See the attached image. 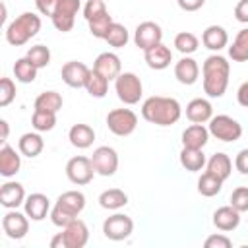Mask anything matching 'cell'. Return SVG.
Listing matches in <instances>:
<instances>
[{
	"label": "cell",
	"mask_w": 248,
	"mask_h": 248,
	"mask_svg": "<svg viewBox=\"0 0 248 248\" xmlns=\"http://www.w3.org/2000/svg\"><path fill=\"white\" fill-rule=\"evenodd\" d=\"M134 43L138 48L147 50L159 43H163V29L155 21H141L134 31Z\"/></svg>",
	"instance_id": "4fadbf2b"
},
{
	"label": "cell",
	"mask_w": 248,
	"mask_h": 248,
	"mask_svg": "<svg viewBox=\"0 0 248 248\" xmlns=\"http://www.w3.org/2000/svg\"><path fill=\"white\" fill-rule=\"evenodd\" d=\"M25 56H27L39 70H41V68H46V66L50 64V50H48V46H45V45H35V46H31Z\"/></svg>",
	"instance_id": "ab89813d"
},
{
	"label": "cell",
	"mask_w": 248,
	"mask_h": 248,
	"mask_svg": "<svg viewBox=\"0 0 248 248\" xmlns=\"http://www.w3.org/2000/svg\"><path fill=\"white\" fill-rule=\"evenodd\" d=\"M213 225L223 232L234 231L240 225V211H236L232 205L217 207L213 213Z\"/></svg>",
	"instance_id": "603a6c76"
},
{
	"label": "cell",
	"mask_w": 248,
	"mask_h": 248,
	"mask_svg": "<svg viewBox=\"0 0 248 248\" xmlns=\"http://www.w3.org/2000/svg\"><path fill=\"white\" fill-rule=\"evenodd\" d=\"M205 167H207V170L209 172H213L215 176H219L221 180H227L229 176H231V172H232V161H231V157L227 155V153H213L209 159H207V163H205Z\"/></svg>",
	"instance_id": "83f0119b"
},
{
	"label": "cell",
	"mask_w": 248,
	"mask_h": 248,
	"mask_svg": "<svg viewBox=\"0 0 248 248\" xmlns=\"http://www.w3.org/2000/svg\"><path fill=\"white\" fill-rule=\"evenodd\" d=\"M50 248H66V240H64V232H56L50 240Z\"/></svg>",
	"instance_id": "f907efd6"
},
{
	"label": "cell",
	"mask_w": 248,
	"mask_h": 248,
	"mask_svg": "<svg viewBox=\"0 0 248 248\" xmlns=\"http://www.w3.org/2000/svg\"><path fill=\"white\" fill-rule=\"evenodd\" d=\"M174 46H176V50L182 52L184 56H190V54H194V52L198 50L200 41H198V37H196L194 33H190V31H180V33L174 37Z\"/></svg>",
	"instance_id": "8d00e7d4"
},
{
	"label": "cell",
	"mask_w": 248,
	"mask_h": 248,
	"mask_svg": "<svg viewBox=\"0 0 248 248\" xmlns=\"http://www.w3.org/2000/svg\"><path fill=\"white\" fill-rule=\"evenodd\" d=\"M231 205L236 211H240V213L248 211V186H238V188L232 190V194H231Z\"/></svg>",
	"instance_id": "60d3db41"
},
{
	"label": "cell",
	"mask_w": 248,
	"mask_h": 248,
	"mask_svg": "<svg viewBox=\"0 0 248 248\" xmlns=\"http://www.w3.org/2000/svg\"><path fill=\"white\" fill-rule=\"evenodd\" d=\"M105 12H108L107 6H105V0H87L85 6H83V17H85V21H89V19H93V17L105 14Z\"/></svg>",
	"instance_id": "7bdbcfd3"
},
{
	"label": "cell",
	"mask_w": 248,
	"mask_h": 248,
	"mask_svg": "<svg viewBox=\"0 0 248 248\" xmlns=\"http://www.w3.org/2000/svg\"><path fill=\"white\" fill-rule=\"evenodd\" d=\"M143 58H145V64H147L151 70H165V68H169L170 62H172V50H170L167 45L159 43V45H155V46L143 50Z\"/></svg>",
	"instance_id": "ac0fdd59"
},
{
	"label": "cell",
	"mask_w": 248,
	"mask_h": 248,
	"mask_svg": "<svg viewBox=\"0 0 248 248\" xmlns=\"http://www.w3.org/2000/svg\"><path fill=\"white\" fill-rule=\"evenodd\" d=\"M176 2H178V8L184 12H196L205 4V0H176Z\"/></svg>",
	"instance_id": "c3c4849f"
},
{
	"label": "cell",
	"mask_w": 248,
	"mask_h": 248,
	"mask_svg": "<svg viewBox=\"0 0 248 248\" xmlns=\"http://www.w3.org/2000/svg\"><path fill=\"white\" fill-rule=\"evenodd\" d=\"M93 70L99 72L101 76H105L110 81V79H116L122 74V64H120L118 54H114V52H101L95 58V62H93Z\"/></svg>",
	"instance_id": "e0dca14e"
},
{
	"label": "cell",
	"mask_w": 248,
	"mask_h": 248,
	"mask_svg": "<svg viewBox=\"0 0 248 248\" xmlns=\"http://www.w3.org/2000/svg\"><path fill=\"white\" fill-rule=\"evenodd\" d=\"M202 43H203L205 48H209L213 52H219L221 48H225L229 45V33L221 25H209L202 33Z\"/></svg>",
	"instance_id": "cb8c5ba5"
},
{
	"label": "cell",
	"mask_w": 248,
	"mask_h": 248,
	"mask_svg": "<svg viewBox=\"0 0 248 248\" xmlns=\"http://www.w3.org/2000/svg\"><path fill=\"white\" fill-rule=\"evenodd\" d=\"M229 58L232 62H246L248 60V27L240 29L229 46Z\"/></svg>",
	"instance_id": "4dcf8cb0"
},
{
	"label": "cell",
	"mask_w": 248,
	"mask_h": 248,
	"mask_svg": "<svg viewBox=\"0 0 248 248\" xmlns=\"http://www.w3.org/2000/svg\"><path fill=\"white\" fill-rule=\"evenodd\" d=\"M229 76H231V64L225 56H221L217 52L207 56L202 66L203 93L211 99L223 97L229 87Z\"/></svg>",
	"instance_id": "6da1fadb"
},
{
	"label": "cell",
	"mask_w": 248,
	"mask_h": 248,
	"mask_svg": "<svg viewBox=\"0 0 248 248\" xmlns=\"http://www.w3.org/2000/svg\"><path fill=\"white\" fill-rule=\"evenodd\" d=\"M37 66L27 58H17L16 64H14V78L19 81V83H33L35 78H37Z\"/></svg>",
	"instance_id": "1f68e13d"
},
{
	"label": "cell",
	"mask_w": 248,
	"mask_h": 248,
	"mask_svg": "<svg viewBox=\"0 0 248 248\" xmlns=\"http://www.w3.org/2000/svg\"><path fill=\"white\" fill-rule=\"evenodd\" d=\"M56 4H58V0H35L37 12L41 16H48V17H52V14L56 10Z\"/></svg>",
	"instance_id": "bcb514c9"
},
{
	"label": "cell",
	"mask_w": 248,
	"mask_h": 248,
	"mask_svg": "<svg viewBox=\"0 0 248 248\" xmlns=\"http://www.w3.org/2000/svg\"><path fill=\"white\" fill-rule=\"evenodd\" d=\"M85 89H87V93H89L91 97L103 99V97L107 95V91H108V79H107L105 76H101L99 72L91 70V74H89V78H87V83H85Z\"/></svg>",
	"instance_id": "e575fe53"
},
{
	"label": "cell",
	"mask_w": 248,
	"mask_h": 248,
	"mask_svg": "<svg viewBox=\"0 0 248 248\" xmlns=\"http://www.w3.org/2000/svg\"><path fill=\"white\" fill-rule=\"evenodd\" d=\"M23 209L31 221H43L46 217V213H50V200H48V196H45L41 192L29 194L23 202Z\"/></svg>",
	"instance_id": "9a60e30c"
},
{
	"label": "cell",
	"mask_w": 248,
	"mask_h": 248,
	"mask_svg": "<svg viewBox=\"0 0 248 248\" xmlns=\"http://www.w3.org/2000/svg\"><path fill=\"white\" fill-rule=\"evenodd\" d=\"M141 116L155 126H172L182 116V107L174 97L153 95L141 105Z\"/></svg>",
	"instance_id": "7a4b0ae2"
},
{
	"label": "cell",
	"mask_w": 248,
	"mask_h": 248,
	"mask_svg": "<svg viewBox=\"0 0 248 248\" xmlns=\"http://www.w3.org/2000/svg\"><path fill=\"white\" fill-rule=\"evenodd\" d=\"M89 74H91V70H89L83 62H78V60H70V62H66V64L62 66V70H60L62 81H64L68 87H74V89L85 87Z\"/></svg>",
	"instance_id": "5bb4252c"
},
{
	"label": "cell",
	"mask_w": 248,
	"mask_h": 248,
	"mask_svg": "<svg viewBox=\"0 0 248 248\" xmlns=\"http://www.w3.org/2000/svg\"><path fill=\"white\" fill-rule=\"evenodd\" d=\"M234 19L240 23H248V0H238L234 6Z\"/></svg>",
	"instance_id": "7dc6e473"
},
{
	"label": "cell",
	"mask_w": 248,
	"mask_h": 248,
	"mask_svg": "<svg viewBox=\"0 0 248 248\" xmlns=\"http://www.w3.org/2000/svg\"><path fill=\"white\" fill-rule=\"evenodd\" d=\"M68 140L78 149H87L95 141V130L89 124H74L68 132Z\"/></svg>",
	"instance_id": "484cf974"
},
{
	"label": "cell",
	"mask_w": 248,
	"mask_h": 248,
	"mask_svg": "<svg viewBox=\"0 0 248 248\" xmlns=\"http://www.w3.org/2000/svg\"><path fill=\"white\" fill-rule=\"evenodd\" d=\"M93 174H95V167L91 163V157L76 155L66 163V176L72 184L85 186L93 180Z\"/></svg>",
	"instance_id": "ba28073f"
},
{
	"label": "cell",
	"mask_w": 248,
	"mask_h": 248,
	"mask_svg": "<svg viewBox=\"0 0 248 248\" xmlns=\"http://www.w3.org/2000/svg\"><path fill=\"white\" fill-rule=\"evenodd\" d=\"M87 25H89V33H91L95 39H103V41H105V37H107V33H108V27L112 25V16H110L108 12H105V14L97 16V17L89 19Z\"/></svg>",
	"instance_id": "74e56055"
},
{
	"label": "cell",
	"mask_w": 248,
	"mask_h": 248,
	"mask_svg": "<svg viewBox=\"0 0 248 248\" xmlns=\"http://www.w3.org/2000/svg\"><path fill=\"white\" fill-rule=\"evenodd\" d=\"M85 207V196L79 190H68L62 192L56 200V203L50 207V221L52 225L64 229L68 223H72Z\"/></svg>",
	"instance_id": "3957f363"
},
{
	"label": "cell",
	"mask_w": 248,
	"mask_h": 248,
	"mask_svg": "<svg viewBox=\"0 0 248 248\" xmlns=\"http://www.w3.org/2000/svg\"><path fill=\"white\" fill-rule=\"evenodd\" d=\"M43 147H45V141H43V138H41L39 132H27V134H23V136L19 138V141H17L19 153L25 155V157H29V159L41 155Z\"/></svg>",
	"instance_id": "4316f807"
},
{
	"label": "cell",
	"mask_w": 248,
	"mask_h": 248,
	"mask_svg": "<svg viewBox=\"0 0 248 248\" xmlns=\"http://www.w3.org/2000/svg\"><path fill=\"white\" fill-rule=\"evenodd\" d=\"M16 99V83L12 78H2L0 79V107H8Z\"/></svg>",
	"instance_id": "b9f144b4"
},
{
	"label": "cell",
	"mask_w": 248,
	"mask_h": 248,
	"mask_svg": "<svg viewBox=\"0 0 248 248\" xmlns=\"http://www.w3.org/2000/svg\"><path fill=\"white\" fill-rule=\"evenodd\" d=\"M105 41H107L108 46H112V48H122V46H126V43L130 41L128 29H126L122 23L112 21V25L108 27V33H107Z\"/></svg>",
	"instance_id": "d590c367"
},
{
	"label": "cell",
	"mask_w": 248,
	"mask_h": 248,
	"mask_svg": "<svg viewBox=\"0 0 248 248\" xmlns=\"http://www.w3.org/2000/svg\"><path fill=\"white\" fill-rule=\"evenodd\" d=\"M234 169L240 174L248 176V147H244V149H240L236 153V157H234Z\"/></svg>",
	"instance_id": "f6af8a7d"
},
{
	"label": "cell",
	"mask_w": 248,
	"mask_h": 248,
	"mask_svg": "<svg viewBox=\"0 0 248 248\" xmlns=\"http://www.w3.org/2000/svg\"><path fill=\"white\" fill-rule=\"evenodd\" d=\"M2 231L12 240H21L29 232V217L27 213H19L17 209H8L2 217Z\"/></svg>",
	"instance_id": "7c38bea8"
},
{
	"label": "cell",
	"mask_w": 248,
	"mask_h": 248,
	"mask_svg": "<svg viewBox=\"0 0 248 248\" xmlns=\"http://www.w3.org/2000/svg\"><path fill=\"white\" fill-rule=\"evenodd\" d=\"M178 159H180V165L186 170H190V172L202 170L205 167V163H207V159H205V155H203L202 149H190V147H182Z\"/></svg>",
	"instance_id": "f546056e"
},
{
	"label": "cell",
	"mask_w": 248,
	"mask_h": 248,
	"mask_svg": "<svg viewBox=\"0 0 248 248\" xmlns=\"http://www.w3.org/2000/svg\"><path fill=\"white\" fill-rule=\"evenodd\" d=\"M126 203H128V194L120 188H108V190L101 192V196H99V205L108 211H116V209L124 207Z\"/></svg>",
	"instance_id": "f1b7e54d"
},
{
	"label": "cell",
	"mask_w": 248,
	"mask_h": 248,
	"mask_svg": "<svg viewBox=\"0 0 248 248\" xmlns=\"http://www.w3.org/2000/svg\"><path fill=\"white\" fill-rule=\"evenodd\" d=\"M138 126V114L130 108H112L107 114V128L120 138L130 136Z\"/></svg>",
	"instance_id": "52a82bcc"
},
{
	"label": "cell",
	"mask_w": 248,
	"mask_h": 248,
	"mask_svg": "<svg viewBox=\"0 0 248 248\" xmlns=\"http://www.w3.org/2000/svg\"><path fill=\"white\" fill-rule=\"evenodd\" d=\"M209 130L203 124H192L182 132V147L190 149H203L209 140Z\"/></svg>",
	"instance_id": "d4e9b609"
},
{
	"label": "cell",
	"mask_w": 248,
	"mask_h": 248,
	"mask_svg": "<svg viewBox=\"0 0 248 248\" xmlns=\"http://www.w3.org/2000/svg\"><path fill=\"white\" fill-rule=\"evenodd\" d=\"M25 188L19 182H4L0 188V203L6 209H17L25 202Z\"/></svg>",
	"instance_id": "ffe728a7"
},
{
	"label": "cell",
	"mask_w": 248,
	"mask_h": 248,
	"mask_svg": "<svg viewBox=\"0 0 248 248\" xmlns=\"http://www.w3.org/2000/svg\"><path fill=\"white\" fill-rule=\"evenodd\" d=\"M174 78L182 85H194L200 78V66L192 56H182L174 64Z\"/></svg>",
	"instance_id": "44dd1931"
},
{
	"label": "cell",
	"mask_w": 248,
	"mask_h": 248,
	"mask_svg": "<svg viewBox=\"0 0 248 248\" xmlns=\"http://www.w3.org/2000/svg\"><path fill=\"white\" fill-rule=\"evenodd\" d=\"M21 169V155L16 153L14 147H10L8 143H2L0 149V174L4 178H12L19 172Z\"/></svg>",
	"instance_id": "7402d4cb"
},
{
	"label": "cell",
	"mask_w": 248,
	"mask_h": 248,
	"mask_svg": "<svg viewBox=\"0 0 248 248\" xmlns=\"http://www.w3.org/2000/svg\"><path fill=\"white\" fill-rule=\"evenodd\" d=\"M211 116H213V107L203 97H196L186 105V118L192 124H205L211 120Z\"/></svg>",
	"instance_id": "d6986e66"
},
{
	"label": "cell",
	"mask_w": 248,
	"mask_h": 248,
	"mask_svg": "<svg viewBox=\"0 0 248 248\" xmlns=\"http://www.w3.org/2000/svg\"><path fill=\"white\" fill-rule=\"evenodd\" d=\"M64 105V99L58 91H43L35 99V108L37 110H48V112H58Z\"/></svg>",
	"instance_id": "836d02e7"
},
{
	"label": "cell",
	"mask_w": 248,
	"mask_h": 248,
	"mask_svg": "<svg viewBox=\"0 0 248 248\" xmlns=\"http://www.w3.org/2000/svg\"><path fill=\"white\" fill-rule=\"evenodd\" d=\"M81 8L79 0H58L56 10L52 14V25L60 31V33H68L72 31L74 23H76V16Z\"/></svg>",
	"instance_id": "9c48e42d"
},
{
	"label": "cell",
	"mask_w": 248,
	"mask_h": 248,
	"mask_svg": "<svg viewBox=\"0 0 248 248\" xmlns=\"http://www.w3.org/2000/svg\"><path fill=\"white\" fill-rule=\"evenodd\" d=\"M209 134L221 141H236L242 136V126L238 120H234L229 114H217L211 116L209 126H207Z\"/></svg>",
	"instance_id": "8992f818"
},
{
	"label": "cell",
	"mask_w": 248,
	"mask_h": 248,
	"mask_svg": "<svg viewBox=\"0 0 248 248\" xmlns=\"http://www.w3.org/2000/svg\"><path fill=\"white\" fill-rule=\"evenodd\" d=\"M64 240H66V248H83L89 240V229L81 219H74L72 223H68L64 227Z\"/></svg>",
	"instance_id": "2e32d148"
},
{
	"label": "cell",
	"mask_w": 248,
	"mask_h": 248,
	"mask_svg": "<svg viewBox=\"0 0 248 248\" xmlns=\"http://www.w3.org/2000/svg\"><path fill=\"white\" fill-rule=\"evenodd\" d=\"M114 91H116V97L124 105H136L140 103L143 95V85H141V79L134 72H122L114 79Z\"/></svg>",
	"instance_id": "5b68a950"
},
{
	"label": "cell",
	"mask_w": 248,
	"mask_h": 248,
	"mask_svg": "<svg viewBox=\"0 0 248 248\" xmlns=\"http://www.w3.org/2000/svg\"><path fill=\"white\" fill-rule=\"evenodd\" d=\"M41 31V17L33 12H23L6 27V41L12 46H21Z\"/></svg>",
	"instance_id": "277c9868"
},
{
	"label": "cell",
	"mask_w": 248,
	"mask_h": 248,
	"mask_svg": "<svg viewBox=\"0 0 248 248\" xmlns=\"http://www.w3.org/2000/svg\"><path fill=\"white\" fill-rule=\"evenodd\" d=\"M31 124L37 132H50L56 126V112H48V110H33L31 116Z\"/></svg>",
	"instance_id": "f35d334b"
},
{
	"label": "cell",
	"mask_w": 248,
	"mask_h": 248,
	"mask_svg": "<svg viewBox=\"0 0 248 248\" xmlns=\"http://www.w3.org/2000/svg\"><path fill=\"white\" fill-rule=\"evenodd\" d=\"M203 246L205 248H231L232 240L229 236H225V234H211V236L205 238Z\"/></svg>",
	"instance_id": "ee69618b"
},
{
	"label": "cell",
	"mask_w": 248,
	"mask_h": 248,
	"mask_svg": "<svg viewBox=\"0 0 248 248\" xmlns=\"http://www.w3.org/2000/svg\"><path fill=\"white\" fill-rule=\"evenodd\" d=\"M223 182H225V180H221V178L215 176L213 172L205 170V172L198 178V192H200L202 196H205V198H213V196H217V194L221 192Z\"/></svg>",
	"instance_id": "d6a6232c"
},
{
	"label": "cell",
	"mask_w": 248,
	"mask_h": 248,
	"mask_svg": "<svg viewBox=\"0 0 248 248\" xmlns=\"http://www.w3.org/2000/svg\"><path fill=\"white\" fill-rule=\"evenodd\" d=\"M236 101H238L240 107H246V108H248V81H244V83L238 87V91H236Z\"/></svg>",
	"instance_id": "681fc988"
},
{
	"label": "cell",
	"mask_w": 248,
	"mask_h": 248,
	"mask_svg": "<svg viewBox=\"0 0 248 248\" xmlns=\"http://www.w3.org/2000/svg\"><path fill=\"white\" fill-rule=\"evenodd\" d=\"M91 163L95 167V172L101 176H112L118 170V153L114 147L101 145L93 151Z\"/></svg>",
	"instance_id": "8fae6325"
},
{
	"label": "cell",
	"mask_w": 248,
	"mask_h": 248,
	"mask_svg": "<svg viewBox=\"0 0 248 248\" xmlns=\"http://www.w3.org/2000/svg\"><path fill=\"white\" fill-rule=\"evenodd\" d=\"M0 126H2V140H0V141H2V143H6V140H8V132H10L8 122L2 118V120H0Z\"/></svg>",
	"instance_id": "816d5d0a"
},
{
	"label": "cell",
	"mask_w": 248,
	"mask_h": 248,
	"mask_svg": "<svg viewBox=\"0 0 248 248\" xmlns=\"http://www.w3.org/2000/svg\"><path fill=\"white\" fill-rule=\"evenodd\" d=\"M132 232H134V221H132V217H128L124 213H114V215L107 217L103 223V234L108 240H114V242L126 240Z\"/></svg>",
	"instance_id": "30bf717a"
}]
</instances>
